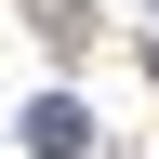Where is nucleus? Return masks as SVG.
<instances>
[{
  "label": "nucleus",
  "instance_id": "f257e3e1",
  "mask_svg": "<svg viewBox=\"0 0 159 159\" xmlns=\"http://www.w3.org/2000/svg\"><path fill=\"white\" fill-rule=\"evenodd\" d=\"M27 146L40 159H80V146H93V106H80V93H40V106H27Z\"/></svg>",
  "mask_w": 159,
  "mask_h": 159
}]
</instances>
